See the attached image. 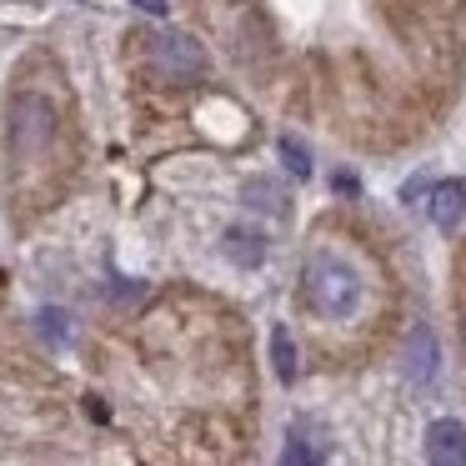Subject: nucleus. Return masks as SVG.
Masks as SVG:
<instances>
[{
  "label": "nucleus",
  "instance_id": "obj_5",
  "mask_svg": "<svg viewBox=\"0 0 466 466\" xmlns=\"http://www.w3.org/2000/svg\"><path fill=\"white\" fill-rule=\"evenodd\" d=\"M436 361H441V351H436L431 326H416V331L406 336V381L426 386L436 376Z\"/></svg>",
  "mask_w": 466,
  "mask_h": 466
},
{
  "label": "nucleus",
  "instance_id": "obj_6",
  "mask_svg": "<svg viewBox=\"0 0 466 466\" xmlns=\"http://www.w3.org/2000/svg\"><path fill=\"white\" fill-rule=\"evenodd\" d=\"M426 211H431V221L441 226V231L461 226V216H466V181H441V186H431V201H426Z\"/></svg>",
  "mask_w": 466,
  "mask_h": 466
},
{
  "label": "nucleus",
  "instance_id": "obj_8",
  "mask_svg": "<svg viewBox=\"0 0 466 466\" xmlns=\"http://www.w3.org/2000/svg\"><path fill=\"white\" fill-rule=\"evenodd\" d=\"M271 361H276V376L291 386L296 381V341H291L286 326H276V331H271Z\"/></svg>",
  "mask_w": 466,
  "mask_h": 466
},
{
  "label": "nucleus",
  "instance_id": "obj_4",
  "mask_svg": "<svg viewBox=\"0 0 466 466\" xmlns=\"http://www.w3.org/2000/svg\"><path fill=\"white\" fill-rule=\"evenodd\" d=\"M426 461L461 466L466 461V426L461 421H431V431H426Z\"/></svg>",
  "mask_w": 466,
  "mask_h": 466
},
{
  "label": "nucleus",
  "instance_id": "obj_2",
  "mask_svg": "<svg viewBox=\"0 0 466 466\" xmlns=\"http://www.w3.org/2000/svg\"><path fill=\"white\" fill-rule=\"evenodd\" d=\"M51 131H56V121H51V106L41 96H15V106H11V156L15 161L41 156Z\"/></svg>",
  "mask_w": 466,
  "mask_h": 466
},
{
  "label": "nucleus",
  "instance_id": "obj_11",
  "mask_svg": "<svg viewBox=\"0 0 466 466\" xmlns=\"http://www.w3.org/2000/svg\"><path fill=\"white\" fill-rule=\"evenodd\" d=\"M35 331H41L51 346H66V341H71V326H66V311H61V306H46V311L35 316Z\"/></svg>",
  "mask_w": 466,
  "mask_h": 466
},
{
  "label": "nucleus",
  "instance_id": "obj_13",
  "mask_svg": "<svg viewBox=\"0 0 466 466\" xmlns=\"http://www.w3.org/2000/svg\"><path fill=\"white\" fill-rule=\"evenodd\" d=\"M136 11H146V15H166V0H131Z\"/></svg>",
  "mask_w": 466,
  "mask_h": 466
},
{
  "label": "nucleus",
  "instance_id": "obj_12",
  "mask_svg": "<svg viewBox=\"0 0 466 466\" xmlns=\"http://www.w3.org/2000/svg\"><path fill=\"white\" fill-rule=\"evenodd\" d=\"M286 461H291V466H311V461H321V451H311L306 441H291V446H286Z\"/></svg>",
  "mask_w": 466,
  "mask_h": 466
},
{
  "label": "nucleus",
  "instance_id": "obj_7",
  "mask_svg": "<svg viewBox=\"0 0 466 466\" xmlns=\"http://www.w3.org/2000/svg\"><path fill=\"white\" fill-rule=\"evenodd\" d=\"M226 256H231L236 266H261V261H266V241H261V231L231 226V231H226Z\"/></svg>",
  "mask_w": 466,
  "mask_h": 466
},
{
  "label": "nucleus",
  "instance_id": "obj_3",
  "mask_svg": "<svg viewBox=\"0 0 466 466\" xmlns=\"http://www.w3.org/2000/svg\"><path fill=\"white\" fill-rule=\"evenodd\" d=\"M151 61H156V71H161L166 81H196V76H206V66H211L201 41L176 35V31H166L161 41L151 46Z\"/></svg>",
  "mask_w": 466,
  "mask_h": 466
},
{
  "label": "nucleus",
  "instance_id": "obj_1",
  "mask_svg": "<svg viewBox=\"0 0 466 466\" xmlns=\"http://www.w3.org/2000/svg\"><path fill=\"white\" fill-rule=\"evenodd\" d=\"M306 296H311L316 311L326 316H351L356 306H361V281H356V271L346 261H336V256H311V266H306Z\"/></svg>",
  "mask_w": 466,
  "mask_h": 466
},
{
  "label": "nucleus",
  "instance_id": "obj_9",
  "mask_svg": "<svg viewBox=\"0 0 466 466\" xmlns=\"http://www.w3.org/2000/svg\"><path fill=\"white\" fill-rule=\"evenodd\" d=\"M241 196H246V206H256V211H271V216H281V211H286V196L276 191L271 181H246V186H241Z\"/></svg>",
  "mask_w": 466,
  "mask_h": 466
},
{
  "label": "nucleus",
  "instance_id": "obj_10",
  "mask_svg": "<svg viewBox=\"0 0 466 466\" xmlns=\"http://www.w3.org/2000/svg\"><path fill=\"white\" fill-rule=\"evenodd\" d=\"M276 151H281L286 171H291L296 181H306V176H311V151H306V146L296 141V136H281V141H276Z\"/></svg>",
  "mask_w": 466,
  "mask_h": 466
}]
</instances>
